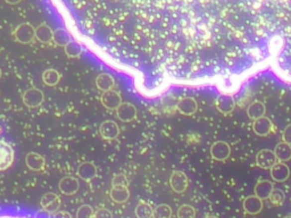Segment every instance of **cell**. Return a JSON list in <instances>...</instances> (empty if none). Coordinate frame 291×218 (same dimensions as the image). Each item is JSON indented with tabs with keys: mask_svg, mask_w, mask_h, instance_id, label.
<instances>
[{
	"mask_svg": "<svg viewBox=\"0 0 291 218\" xmlns=\"http://www.w3.org/2000/svg\"><path fill=\"white\" fill-rule=\"evenodd\" d=\"M15 151L11 144L6 140L0 139V172L6 171L14 163Z\"/></svg>",
	"mask_w": 291,
	"mask_h": 218,
	"instance_id": "obj_1",
	"label": "cell"
},
{
	"mask_svg": "<svg viewBox=\"0 0 291 218\" xmlns=\"http://www.w3.org/2000/svg\"><path fill=\"white\" fill-rule=\"evenodd\" d=\"M14 36L19 43L29 44L35 39V29L30 23H22L15 29Z\"/></svg>",
	"mask_w": 291,
	"mask_h": 218,
	"instance_id": "obj_2",
	"label": "cell"
},
{
	"mask_svg": "<svg viewBox=\"0 0 291 218\" xmlns=\"http://www.w3.org/2000/svg\"><path fill=\"white\" fill-rule=\"evenodd\" d=\"M278 163V158L273 150L262 149L256 155V165L263 169H271Z\"/></svg>",
	"mask_w": 291,
	"mask_h": 218,
	"instance_id": "obj_3",
	"label": "cell"
},
{
	"mask_svg": "<svg viewBox=\"0 0 291 218\" xmlns=\"http://www.w3.org/2000/svg\"><path fill=\"white\" fill-rule=\"evenodd\" d=\"M45 100V95L37 88H31L23 94V103L29 108L39 107Z\"/></svg>",
	"mask_w": 291,
	"mask_h": 218,
	"instance_id": "obj_4",
	"label": "cell"
},
{
	"mask_svg": "<svg viewBox=\"0 0 291 218\" xmlns=\"http://www.w3.org/2000/svg\"><path fill=\"white\" fill-rule=\"evenodd\" d=\"M231 155L230 144L225 141H216L210 147V156L214 160L225 161Z\"/></svg>",
	"mask_w": 291,
	"mask_h": 218,
	"instance_id": "obj_5",
	"label": "cell"
},
{
	"mask_svg": "<svg viewBox=\"0 0 291 218\" xmlns=\"http://www.w3.org/2000/svg\"><path fill=\"white\" fill-rule=\"evenodd\" d=\"M170 185L175 193H183L188 189V176L181 171H175L170 177Z\"/></svg>",
	"mask_w": 291,
	"mask_h": 218,
	"instance_id": "obj_6",
	"label": "cell"
},
{
	"mask_svg": "<svg viewBox=\"0 0 291 218\" xmlns=\"http://www.w3.org/2000/svg\"><path fill=\"white\" fill-rule=\"evenodd\" d=\"M100 103L106 109L109 110H116L119 107V105L122 104V97L117 91L109 90L106 92H102L100 97Z\"/></svg>",
	"mask_w": 291,
	"mask_h": 218,
	"instance_id": "obj_7",
	"label": "cell"
},
{
	"mask_svg": "<svg viewBox=\"0 0 291 218\" xmlns=\"http://www.w3.org/2000/svg\"><path fill=\"white\" fill-rule=\"evenodd\" d=\"M137 108L131 103H122L116 109V116L119 120L124 123L132 122L137 117Z\"/></svg>",
	"mask_w": 291,
	"mask_h": 218,
	"instance_id": "obj_8",
	"label": "cell"
},
{
	"mask_svg": "<svg viewBox=\"0 0 291 218\" xmlns=\"http://www.w3.org/2000/svg\"><path fill=\"white\" fill-rule=\"evenodd\" d=\"M59 191H61L63 195L65 196H73L78 192L80 188L79 180L77 177L73 176H65L63 177L58 184Z\"/></svg>",
	"mask_w": 291,
	"mask_h": 218,
	"instance_id": "obj_9",
	"label": "cell"
},
{
	"mask_svg": "<svg viewBox=\"0 0 291 218\" xmlns=\"http://www.w3.org/2000/svg\"><path fill=\"white\" fill-rule=\"evenodd\" d=\"M40 204H41V207L45 209L46 212L54 214L56 212H58L59 207H61V198L53 192L46 193V195L42 196Z\"/></svg>",
	"mask_w": 291,
	"mask_h": 218,
	"instance_id": "obj_10",
	"label": "cell"
},
{
	"mask_svg": "<svg viewBox=\"0 0 291 218\" xmlns=\"http://www.w3.org/2000/svg\"><path fill=\"white\" fill-rule=\"evenodd\" d=\"M270 175L274 182L284 183L290 176V168L285 163H277L274 166L270 169Z\"/></svg>",
	"mask_w": 291,
	"mask_h": 218,
	"instance_id": "obj_11",
	"label": "cell"
},
{
	"mask_svg": "<svg viewBox=\"0 0 291 218\" xmlns=\"http://www.w3.org/2000/svg\"><path fill=\"white\" fill-rule=\"evenodd\" d=\"M273 130V124L266 116L257 118L253 123V131L258 136H268Z\"/></svg>",
	"mask_w": 291,
	"mask_h": 218,
	"instance_id": "obj_12",
	"label": "cell"
},
{
	"mask_svg": "<svg viewBox=\"0 0 291 218\" xmlns=\"http://www.w3.org/2000/svg\"><path fill=\"white\" fill-rule=\"evenodd\" d=\"M99 133L105 140H114L119 134V126L114 120H105L100 124Z\"/></svg>",
	"mask_w": 291,
	"mask_h": 218,
	"instance_id": "obj_13",
	"label": "cell"
},
{
	"mask_svg": "<svg viewBox=\"0 0 291 218\" xmlns=\"http://www.w3.org/2000/svg\"><path fill=\"white\" fill-rule=\"evenodd\" d=\"M244 211L249 215H257L263 209V200L257 196H248L242 203Z\"/></svg>",
	"mask_w": 291,
	"mask_h": 218,
	"instance_id": "obj_14",
	"label": "cell"
},
{
	"mask_svg": "<svg viewBox=\"0 0 291 218\" xmlns=\"http://www.w3.org/2000/svg\"><path fill=\"white\" fill-rule=\"evenodd\" d=\"M109 196L114 203L124 204L130 198L129 188L127 185H111Z\"/></svg>",
	"mask_w": 291,
	"mask_h": 218,
	"instance_id": "obj_15",
	"label": "cell"
},
{
	"mask_svg": "<svg viewBox=\"0 0 291 218\" xmlns=\"http://www.w3.org/2000/svg\"><path fill=\"white\" fill-rule=\"evenodd\" d=\"M177 108L179 112H181L182 115L193 116L194 114H196L198 105L194 98H191V97H187V98H182L181 100H179Z\"/></svg>",
	"mask_w": 291,
	"mask_h": 218,
	"instance_id": "obj_16",
	"label": "cell"
},
{
	"mask_svg": "<svg viewBox=\"0 0 291 218\" xmlns=\"http://www.w3.org/2000/svg\"><path fill=\"white\" fill-rule=\"evenodd\" d=\"M274 190V185L271 181L269 180H260L255 185L254 192L255 196H257L262 200L269 199L271 193Z\"/></svg>",
	"mask_w": 291,
	"mask_h": 218,
	"instance_id": "obj_17",
	"label": "cell"
},
{
	"mask_svg": "<svg viewBox=\"0 0 291 218\" xmlns=\"http://www.w3.org/2000/svg\"><path fill=\"white\" fill-rule=\"evenodd\" d=\"M78 176L86 182L93 181L97 176V168H96L95 164L90 163V161L82 163L78 167Z\"/></svg>",
	"mask_w": 291,
	"mask_h": 218,
	"instance_id": "obj_18",
	"label": "cell"
},
{
	"mask_svg": "<svg viewBox=\"0 0 291 218\" xmlns=\"http://www.w3.org/2000/svg\"><path fill=\"white\" fill-rule=\"evenodd\" d=\"M25 164L31 171L40 172L45 167L46 160L41 155H39L37 152H29L25 157Z\"/></svg>",
	"mask_w": 291,
	"mask_h": 218,
	"instance_id": "obj_19",
	"label": "cell"
},
{
	"mask_svg": "<svg viewBox=\"0 0 291 218\" xmlns=\"http://www.w3.org/2000/svg\"><path fill=\"white\" fill-rule=\"evenodd\" d=\"M54 31L46 23H41L35 27V39L41 43H49L53 40Z\"/></svg>",
	"mask_w": 291,
	"mask_h": 218,
	"instance_id": "obj_20",
	"label": "cell"
},
{
	"mask_svg": "<svg viewBox=\"0 0 291 218\" xmlns=\"http://www.w3.org/2000/svg\"><path fill=\"white\" fill-rule=\"evenodd\" d=\"M115 84V80L111 75L107 74V73H102V74H99L96 79V86L99 89V90L102 92L113 90Z\"/></svg>",
	"mask_w": 291,
	"mask_h": 218,
	"instance_id": "obj_21",
	"label": "cell"
},
{
	"mask_svg": "<svg viewBox=\"0 0 291 218\" xmlns=\"http://www.w3.org/2000/svg\"><path fill=\"white\" fill-rule=\"evenodd\" d=\"M216 107L218 111L226 115L233 111L234 107H236V103H234V100L231 96H221L216 103Z\"/></svg>",
	"mask_w": 291,
	"mask_h": 218,
	"instance_id": "obj_22",
	"label": "cell"
},
{
	"mask_svg": "<svg viewBox=\"0 0 291 218\" xmlns=\"http://www.w3.org/2000/svg\"><path fill=\"white\" fill-rule=\"evenodd\" d=\"M266 112V106L262 102H254L249 105V107L247 108V115L250 119H257L261 117L265 116Z\"/></svg>",
	"mask_w": 291,
	"mask_h": 218,
	"instance_id": "obj_23",
	"label": "cell"
},
{
	"mask_svg": "<svg viewBox=\"0 0 291 218\" xmlns=\"http://www.w3.org/2000/svg\"><path fill=\"white\" fill-rule=\"evenodd\" d=\"M274 153H276L279 161L286 163V161L291 159V144L282 141V142L277 144L276 149H274Z\"/></svg>",
	"mask_w": 291,
	"mask_h": 218,
	"instance_id": "obj_24",
	"label": "cell"
},
{
	"mask_svg": "<svg viewBox=\"0 0 291 218\" xmlns=\"http://www.w3.org/2000/svg\"><path fill=\"white\" fill-rule=\"evenodd\" d=\"M59 80H61V74L54 68H48L42 73V81L48 87L57 86Z\"/></svg>",
	"mask_w": 291,
	"mask_h": 218,
	"instance_id": "obj_25",
	"label": "cell"
},
{
	"mask_svg": "<svg viewBox=\"0 0 291 218\" xmlns=\"http://www.w3.org/2000/svg\"><path fill=\"white\" fill-rule=\"evenodd\" d=\"M135 216L137 218H153L154 208L145 201H140L135 207Z\"/></svg>",
	"mask_w": 291,
	"mask_h": 218,
	"instance_id": "obj_26",
	"label": "cell"
},
{
	"mask_svg": "<svg viewBox=\"0 0 291 218\" xmlns=\"http://www.w3.org/2000/svg\"><path fill=\"white\" fill-rule=\"evenodd\" d=\"M64 51H65V54L69 58H77L83 52V47L81 43L72 40L70 43H67L66 46L64 47Z\"/></svg>",
	"mask_w": 291,
	"mask_h": 218,
	"instance_id": "obj_27",
	"label": "cell"
},
{
	"mask_svg": "<svg viewBox=\"0 0 291 218\" xmlns=\"http://www.w3.org/2000/svg\"><path fill=\"white\" fill-rule=\"evenodd\" d=\"M53 41L56 44H57V46L65 47L67 43H70L72 41L71 34L66 30H64V29H57V30L54 31Z\"/></svg>",
	"mask_w": 291,
	"mask_h": 218,
	"instance_id": "obj_28",
	"label": "cell"
},
{
	"mask_svg": "<svg viewBox=\"0 0 291 218\" xmlns=\"http://www.w3.org/2000/svg\"><path fill=\"white\" fill-rule=\"evenodd\" d=\"M172 208L169 205L162 204L158 205L156 208H154L153 218H172Z\"/></svg>",
	"mask_w": 291,
	"mask_h": 218,
	"instance_id": "obj_29",
	"label": "cell"
},
{
	"mask_svg": "<svg viewBox=\"0 0 291 218\" xmlns=\"http://www.w3.org/2000/svg\"><path fill=\"white\" fill-rule=\"evenodd\" d=\"M178 218H196V209L190 205H182L178 209Z\"/></svg>",
	"mask_w": 291,
	"mask_h": 218,
	"instance_id": "obj_30",
	"label": "cell"
},
{
	"mask_svg": "<svg viewBox=\"0 0 291 218\" xmlns=\"http://www.w3.org/2000/svg\"><path fill=\"white\" fill-rule=\"evenodd\" d=\"M269 199L271 200V203L276 206H280L285 203V199H286V196L282 190L280 189H274L272 193H271V196Z\"/></svg>",
	"mask_w": 291,
	"mask_h": 218,
	"instance_id": "obj_31",
	"label": "cell"
},
{
	"mask_svg": "<svg viewBox=\"0 0 291 218\" xmlns=\"http://www.w3.org/2000/svg\"><path fill=\"white\" fill-rule=\"evenodd\" d=\"M77 218H95L94 208L89 205H83L78 209Z\"/></svg>",
	"mask_w": 291,
	"mask_h": 218,
	"instance_id": "obj_32",
	"label": "cell"
},
{
	"mask_svg": "<svg viewBox=\"0 0 291 218\" xmlns=\"http://www.w3.org/2000/svg\"><path fill=\"white\" fill-rule=\"evenodd\" d=\"M111 185H127L129 187V181H127L125 175L118 174L111 181Z\"/></svg>",
	"mask_w": 291,
	"mask_h": 218,
	"instance_id": "obj_33",
	"label": "cell"
},
{
	"mask_svg": "<svg viewBox=\"0 0 291 218\" xmlns=\"http://www.w3.org/2000/svg\"><path fill=\"white\" fill-rule=\"evenodd\" d=\"M95 218H113V215L108 209L100 208L95 213Z\"/></svg>",
	"mask_w": 291,
	"mask_h": 218,
	"instance_id": "obj_34",
	"label": "cell"
},
{
	"mask_svg": "<svg viewBox=\"0 0 291 218\" xmlns=\"http://www.w3.org/2000/svg\"><path fill=\"white\" fill-rule=\"evenodd\" d=\"M282 139H284L285 142L291 144V124L285 128L284 133H282Z\"/></svg>",
	"mask_w": 291,
	"mask_h": 218,
	"instance_id": "obj_35",
	"label": "cell"
},
{
	"mask_svg": "<svg viewBox=\"0 0 291 218\" xmlns=\"http://www.w3.org/2000/svg\"><path fill=\"white\" fill-rule=\"evenodd\" d=\"M56 217L57 218H72V216L67 212H61L59 214H57V216Z\"/></svg>",
	"mask_w": 291,
	"mask_h": 218,
	"instance_id": "obj_36",
	"label": "cell"
},
{
	"mask_svg": "<svg viewBox=\"0 0 291 218\" xmlns=\"http://www.w3.org/2000/svg\"><path fill=\"white\" fill-rule=\"evenodd\" d=\"M7 3H9V5H16V3L21 2L22 0H5Z\"/></svg>",
	"mask_w": 291,
	"mask_h": 218,
	"instance_id": "obj_37",
	"label": "cell"
},
{
	"mask_svg": "<svg viewBox=\"0 0 291 218\" xmlns=\"http://www.w3.org/2000/svg\"><path fill=\"white\" fill-rule=\"evenodd\" d=\"M205 218H218V217H216V216H207Z\"/></svg>",
	"mask_w": 291,
	"mask_h": 218,
	"instance_id": "obj_38",
	"label": "cell"
},
{
	"mask_svg": "<svg viewBox=\"0 0 291 218\" xmlns=\"http://www.w3.org/2000/svg\"><path fill=\"white\" fill-rule=\"evenodd\" d=\"M1 133H2V127L0 126V134H1Z\"/></svg>",
	"mask_w": 291,
	"mask_h": 218,
	"instance_id": "obj_39",
	"label": "cell"
},
{
	"mask_svg": "<svg viewBox=\"0 0 291 218\" xmlns=\"http://www.w3.org/2000/svg\"><path fill=\"white\" fill-rule=\"evenodd\" d=\"M0 78H1V70H0Z\"/></svg>",
	"mask_w": 291,
	"mask_h": 218,
	"instance_id": "obj_40",
	"label": "cell"
},
{
	"mask_svg": "<svg viewBox=\"0 0 291 218\" xmlns=\"http://www.w3.org/2000/svg\"><path fill=\"white\" fill-rule=\"evenodd\" d=\"M285 218H291V216H286Z\"/></svg>",
	"mask_w": 291,
	"mask_h": 218,
	"instance_id": "obj_41",
	"label": "cell"
}]
</instances>
